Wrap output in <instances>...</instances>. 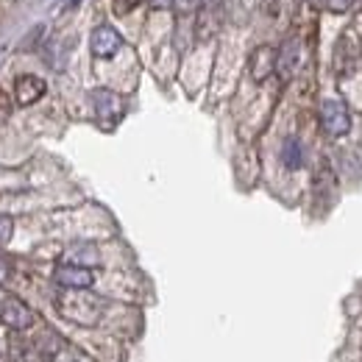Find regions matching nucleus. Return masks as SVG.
<instances>
[{
	"label": "nucleus",
	"instance_id": "nucleus-15",
	"mask_svg": "<svg viewBox=\"0 0 362 362\" xmlns=\"http://www.w3.org/2000/svg\"><path fill=\"white\" fill-rule=\"evenodd\" d=\"M351 3H354V0H326V8L334 11V14H343V11L351 8Z\"/></svg>",
	"mask_w": 362,
	"mask_h": 362
},
{
	"label": "nucleus",
	"instance_id": "nucleus-13",
	"mask_svg": "<svg viewBox=\"0 0 362 362\" xmlns=\"http://www.w3.org/2000/svg\"><path fill=\"white\" fill-rule=\"evenodd\" d=\"M139 3H142V0H115V3H112V8H115V14H117V17H123V14L134 11Z\"/></svg>",
	"mask_w": 362,
	"mask_h": 362
},
{
	"label": "nucleus",
	"instance_id": "nucleus-10",
	"mask_svg": "<svg viewBox=\"0 0 362 362\" xmlns=\"http://www.w3.org/2000/svg\"><path fill=\"white\" fill-rule=\"evenodd\" d=\"M273 70H276V50L268 45L257 47L254 56H251V78H254L257 84H262Z\"/></svg>",
	"mask_w": 362,
	"mask_h": 362
},
{
	"label": "nucleus",
	"instance_id": "nucleus-17",
	"mask_svg": "<svg viewBox=\"0 0 362 362\" xmlns=\"http://www.w3.org/2000/svg\"><path fill=\"white\" fill-rule=\"evenodd\" d=\"M310 3H315V6H317V3H326V0H310Z\"/></svg>",
	"mask_w": 362,
	"mask_h": 362
},
{
	"label": "nucleus",
	"instance_id": "nucleus-6",
	"mask_svg": "<svg viewBox=\"0 0 362 362\" xmlns=\"http://www.w3.org/2000/svg\"><path fill=\"white\" fill-rule=\"evenodd\" d=\"M53 279H56L64 290H87V287H92V271L84 268V265H70V262H64V265L56 268Z\"/></svg>",
	"mask_w": 362,
	"mask_h": 362
},
{
	"label": "nucleus",
	"instance_id": "nucleus-3",
	"mask_svg": "<svg viewBox=\"0 0 362 362\" xmlns=\"http://www.w3.org/2000/svg\"><path fill=\"white\" fill-rule=\"evenodd\" d=\"M357 64H360V40L354 31H346L334 47V70L340 78H346L357 70Z\"/></svg>",
	"mask_w": 362,
	"mask_h": 362
},
{
	"label": "nucleus",
	"instance_id": "nucleus-5",
	"mask_svg": "<svg viewBox=\"0 0 362 362\" xmlns=\"http://www.w3.org/2000/svg\"><path fill=\"white\" fill-rule=\"evenodd\" d=\"M298 64H301V42L293 37V40H287L284 45L279 47V53H276V73L281 76V81H290L296 76Z\"/></svg>",
	"mask_w": 362,
	"mask_h": 362
},
{
	"label": "nucleus",
	"instance_id": "nucleus-9",
	"mask_svg": "<svg viewBox=\"0 0 362 362\" xmlns=\"http://www.w3.org/2000/svg\"><path fill=\"white\" fill-rule=\"evenodd\" d=\"M45 95V81L40 76H20L14 81V98L20 106H31Z\"/></svg>",
	"mask_w": 362,
	"mask_h": 362
},
{
	"label": "nucleus",
	"instance_id": "nucleus-12",
	"mask_svg": "<svg viewBox=\"0 0 362 362\" xmlns=\"http://www.w3.org/2000/svg\"><path fill=\"white\" fill-rule=\"evenodd\" d=\"M67 262L70 265H95L98 262V251L92 248V245H76V248H70L67 251Z\"/></svg>",
	"mask_w": 362,
	"mask_h": 362
},
{
	"label": "nucleus",
	"instance_id": "nucleus-4",
	"mask_svg": "<svg viewBox=\"0 0 362 362\" xmlns=\"http://www.w3.org/2000/svg\"><path fill=\"white\" fill-rule=\"evenodd\" d=\"M92 103H95V115L103 126H115L123 117V98L112 90H98L92 92Z\"/></svg>",
	"mask_w": 362,
	"mask_h": 362
},
{
	"label": "nucleus",
	"instance_id": "nucleus-1",
	"mask_svg": "<svg viewBox=\"0 0 362 362\" xmlns=\"http://www.w3.org/2000/svg\"><path fill=\"white\" fill-rule=\"evenodd\" d=\"M59 310H62V315L76 320V323L92 326V323H98V317H100V301L87 296L84 290H67V293L59 298Z\"/></svg>",
	"mask_w": 362,
	"mask_h": 362
},
{
	"label": "nucleus",
	"instance_id": "nucleus-7",
	"mask_svg": "<svg viewBox=\"0 0 362 362\" xmlns=\"http://www.w3.org/2000/svg\"><path fill=\"white\" fill-rule=\"evenodd\" d=\"M0 320H3L8 329H31L34 315H31V310H28L23 301H17V298H3V301H0Z\"/></svg>",
	"mask_w": 362,
	"mask_h": 362
},
{
	"label": "nucleus",
	"instance_id": "nucleus-16",
	"mask_svg": "<svg viewBox=\"0 0 362 362\" xmlns=\"http://www.w3.org/2000/svg\"><path fill=\"white\" fill-rule=\"evenodd\" d=\"M148 3H151L153 8H168V6L173 3V0H148Z\"/></svg>",
	"mask_w": 362,
	"mask_h": 362
},
{
	"label": "nucleus",
	"instance_id": "nucleus-8",
	"mask_svg": "<svg viewBox=\"0 0 362 362\" xmlns=\"http://www.w3.org/2000/svg\"><path fill=\"white\" fill-rule=\"evenodd\" d=\"M92 53L98 56V59H112L120 45H123V40H120V34L112 28V25H98L95 31H92Z\"/></svg>",
	"mask_w": 362,
	"mask_h": 362
},
{
	"label": "nucleus",
	"instance_id": "nucleus-14",
	"mask_svg": "<svg viewBox=\"0 0 362 362\" xmlns=\"http://www.w3.org/2000/svg\"><path fill=\"white\" fill-rule=\"evenodd\" d=\"M11 231H14V223H11V218L0 215V245H6V243L11 240Z\"/></svg>",
	"mask_w": 362,
	"mask_h": 362
},
{
	"label": "nucleus",
	"instance_id": "nucleus-2",
	"mask_svg": "<svg viewBox=\"0 0 362 362\" xmlns=\"http://www.w3.org/2000/svg\"><path fill=\"white\" fill-rule=\"evenodd\" d=\"M320 126L329 136H343L351 132V112L343 100L329 98L320 103Z\"/></svg>",
	"mask_w": 362,
	"mask_h": 362
},
{
	"label": "nucleus",
	"instance_id": "nucleus-11",
	"mask_svg": "<svg viewBox=\"0 0 362 362\" xmlns=\"http://www.w3.org/2000/svg\"><path fill=\"white\" fill-rule=\"evenodd\" d=\"M281 162L287 170H298L304 165V148L298 139H287L284 148H281Z\"/></svg>",
	"mask_w": 362,
	"mask_h": 362
}]
</instances>
